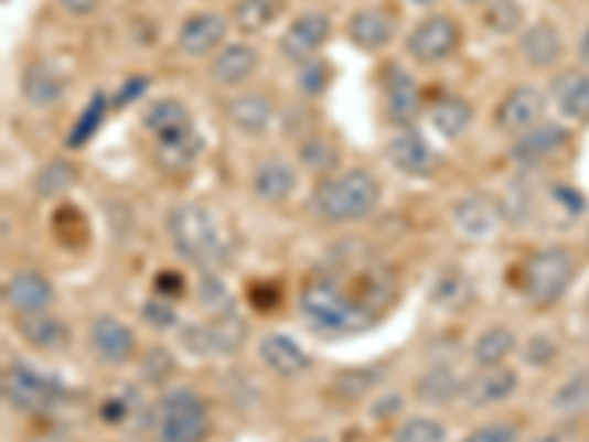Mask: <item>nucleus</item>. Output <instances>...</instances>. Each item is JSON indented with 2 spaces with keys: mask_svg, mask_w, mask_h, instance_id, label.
<instances>
[{
  "mask_svg": "<svg viewBox=\"0 0 589 442\" xmlns=\"http://www.w3.org/2000/svg\"><path fill=\"white\" fill-rule=\"evenodd\" d=\"M301 160H304L307 169H313V172L319 174H328L336 169L340 154H336L333 142H328L322 136H313V139H307V142L301 144Z\"/></svg>",
  "mask_w": 589,
  "mask_h": 442,
  "instance_id": "obj_40",
  "label": "nucleus"
},
{
  "mask_svg": "<svg viewBox=\"0 0 589 442\" xmlns=\"http://www.w3.org/2000/svg\"><path fill=\"white\" fill-rule=\"evenodd\" d=\"M554 354H557V345H554L548 336H534V339L527 343V363H534V366H545Z\"/></svg>",
  "mask_w": 589,
  "mask_h": 442,
  "instance_id": "obj_44",
  "label": "nucleus"
},
{
  "mask_svg": "<svg viewBox=\"0 0 589 442\" xmlns=\"http://www.w3.org/2000/svg\"><path fill=\"white\" fill-rule=\"evenodd\" d=\"M92 352L107 366H125L136 352V334L116 316H98L89 331Z\"/></svg>",
  "mask_w": 589,
  "mask_h": 442,
  "instance_id": "obj_14",
  "label": "nucleus"
},
{
  "mask_svg": "<svg viewBox=\"0 0 589 442\" xmlns=\"http://www.w3.org/2000/svg\"><path fill=\"white\" fill-rule=\"evenodd\" d=\"M259 68V51L248 42H233V45H224L218 54L213 56V65H210V77H213L215 86H224V89H233V86H242L248 83Z\"/></svg>",
  "mask_w": 589,
  "mask_h": 442,
  "instance_id": "obj_16",
  "label": "nucleus"
},
{
  "mask_svg": "<svg viewBox=\"0 0 589 442\" xmlns=\"http://www.w3.org/2000/svg\"><path fill=\"white\" fill-rule=\"evenodd\" d=\"M457 396H463V380L451 366H430L419 380H416V398L421 405L442 407L451 405Z\"/></svg>",
  "mask_w": 589,
  "mask_h": 442,
  "instance_id": "obj_30",
  "label": "nucleus"
},
{
  "mask_svg": "<svg viewBox=\"0 0 589 442\" xmlns=\"http://www.w3.org/2000/svg\"><path fill=\"white\" fill-rule=\"evenodd\" d=\"M551 405L557 407V413L563 416L580 413V410L589 405V375H575V378L566 380V384L557 389Z\"/></svg>",
  "mask_w": 589,
  "mask_h": 442,
  "instance_id": "obj_38",
  "label": "nucleus"
},
{
  "mask_svg": "<svg viewBox=\"0 0 589 442\" xmlns=\"http://www.w3.org/2000/svg\"><path fill=\"white\" fill-rule=\"evenodd\" d=\"M142 125L157 142L195 127L192 125V112H189V107L178 98H157L153 104H148V109L142 112Z\"/></svg>",
  "mask_w": 589,
  "mask_h": 442,
  "instance_id": "obj_27",
  "label": "nucleus"
},
{
  "mask_svg": "<svg viewBox=\"0 0 589 442\" xmlns=\"http://www.w3.org/2000/svg\"><path fill=\"white\" fill-rule=\"evenodd\" d=\"M522 21H525V12H522L518 0H486V7H483V24L499 36L516 33Z\"/></svg>",
  "mask_w": 589,
  "mask_h": 442,
  "instance_id": "obj_35",
  "label": "nucleus"
},
{
  "mask_svg": "<svg viewBox=\"0 0 589 442\" xmlns=\"http://www.w3.org/2000/svg\"><path fill=\"white\" fill-rule=\"evenodd\" d=\"M472 295V287L465 283L463 274H442V278L433 283V301L442 304V308H460Z\"/></svg>",
  "mask_w": 589,
  "mask_h": 442,
  "instance_id": "obj_41",
  "label": "nucleus"
},
{
  "mask_svg": "<svg viewBox=\"0 0 589 442\" xmlns=\"http://www.w3.org/2000/svg\"><path fill=\"white\" fill-rule=\"evenodd\" d=\"M551 98L566 118L589 121V72H563L554 80Z\"/></svg>",
  "mask_w": 589,
  "mask_h": 442,
  "instance_id": "obj_28",
  "label": "nucleus"
},
{
  "mask_svg": "<svg viewBox=\"0 0 589 442\" xmlns=\"http://www.w3.org/2000/svg\"><path fill=\"white\" fill-rule=\"evenodd\" d=\"M259 360L280 378H298L310 369V354L286 334H268L259 343Z\"/></svg>",
  "mask_w": 589,
  "mask_h": 442,
  "instance_id": "obj_22",
  "label": "nucleus"
},
{
  "mask_svg": "<svg viewBox=\"0 0 589 442\" xmlns=\"http://www.w3.org/2000/svg\"><path fill=\"white\" fill-rule=\"evenodd\" d=\"M100 3H104V0H60V7H63L68 15H74V19H86V15L98 10Z\"/></svg>",
  "mask_w": 589,
  "mask_h": 442,
  "instance_id": "obj_48",
  "label": "nucleus"
},
{
  "mask_svg": "<svg viewBox=\"0 0 589 442\" xmlns=\"http://www.w3.org/2000/svg\"><path fill=\"white\" fill-rule=\"evenodd\" d=\"M534 186H527V183L522 181L510 183L507 190H504V216H507L513 225H525V222H531V216H534Z\"/></svg>",
  "mask_w": 589,
  "mask_h": 442,
  "instance_id": "obj_37",
  "label": "nucleus"
},
{
  "mask_svg": "<svg viewBox=\"0 0 589 442\" xmlns=\"http://www.w3.org/2000/svg\"><path fill=\"white\" fill-rule=\"evenodd\" d=\"M407 3H413V7H433L437 0H407Z\"/></svg>",
  "mask_w": 589,
  "mask_h": 442,
  "instance_id": "obj_50",
  "label": "nucleus"
},
{
  "mask_svg": "<svg viewBox=\"0 0 589 442\" xmlns=\"http://www.w3.org/2000/svg\"><path fill=\"white\" fill-rule=\"evenodd\" d=\"M3 396L21 413H42V410H51V407L63 401L65 387L60 380L47 378L36 369L12 366L3 375Z\"/></svg>",
  "mask_w": 589,
  "mask_h": 442,
  "instance_id": "obj_6",
  "label": "nucleus"
},
{
  "mask_svg": "<svg viewBox=\"0 0 589 442\" xmlns=\"http://www.w3.org/2000/svg\"><path fill=\"white\" fill-rule=\"evenodd\" d=\"M386 163L393 165L395 172H401L404 177H430L437 172L439 154L428 142V136L413 127H404L401 133H395L386 142Z\"/></svg>",
  "mask_w": 589,
  "mask_h": 442,
  "instance_id": "obj_9",
  "label": "nucleus"
},
{
  "mask_svg": "<svg viewBox=\"0 0 589 442\" xmlns=\"http://www.w3.org/2000/svg\"><path fill=\"white\" fill-rule=\"evenodd\" d=\"M224 112L242 136H263L275 121V100L263 91H242L227 100Z\"/></svg>",
  "mask_w": 589,
  "mask_h": 442,
  "instance_id": "obj_18",
  "label": "nucleus"
},
{
  "mask_svg": "<svg viewBox=\"0 0 589 442\" xmlns=\"http://www.w3.org/2000/svg\"><path fill=\"white\" fill-rule=\"evenodd\" d=\"M7 304L19 313H42L54 304V287L39 271H19L7 283Z\"/></svg>",
  "mask_w": 589,
  "mask_h": 442,
  "instance_id": "obj_25",
  "label": "nucleus"
},
{
  "mask_svg": "<svg viewBox=\"0 0 589 442\" xmlns=\"http://www.w3.org/2000/svg\"><path fill=\"white\" fill-rule=\"evenodd\" d=\"M536 442H563V440H557V436H543V440H536Z\"/></svg>",
  "mask_w": 589,
  "mask_h": 442,
  "instance_id": "obj_52",
  "label": "nucleus"
},
{
  "mask_svg": "<svg viewBox=\"0 0 589 442\" xmlns=\"http://www.w3.org/2000/svg\"><path fill=\"white\" fill-rule=\"evenodd\" d=\"M307 442H324V440H307Z\"/></svg>",
  "mask_w": 589,
  "mask_h": 442,
  "instance_id": "obj_53",
  "label": "nucleus"
},
{
  "mask_svg": "<svg viewBox=\"0 0 589 442\" xmlns=\"http://www.w3.org/2000/svg\"><path fill=\"white\" fill-rule=\"evenodd\" d=\"M301 313L315 327L328 334H363L377 322V308L372 301L351 295L336 278L319 274L301 289Z\"/></svg>",
  "mask_w": 589,
  "mask_h": 442,
  "instance_id": "obj_1",
  "label": "nucleus"
},
{
  "mask_svg": "<svg viewBox=\"0 0 589 442\" xmlns=\"http://www.w3.org/2000/svg\"><path fill=\"white\" fill-rule=\"evenodd\" d=\"M294 190H298V172L280 157H271L254 169V195L263 204H286Z\"/></svg>",
  "mask_w": 589,
  "mask_h": 442,
  "instance_id": "obj_23",
  "label": "nucleus"
},
{
  "mask_svg": "<svg viewBox=\"0 0 589 442\" xmlns=\"http://www.w3.org/2000/svg\"><path fill=\"white\" fill-rule=\"evenodd\" d=\"M107 104L109 100L104 91H95V95H92V100L86 104L81 118L74 121L72 133H68V148H83L92 136L98 133V127L104 125V118H107Z\"/></svg>",
  "mask_w": 589,
  "mask_h": 442,
  "instance_id": "obj_34",
  "label": "nucleus"
},
{
  "mask_svg": "<svg viewBox=\"0 0 589 442\" xmlns=\"http://www.w3.org/2000/svg\"><path fill=\"white\" fill-rule=\"evenodd\" d=\"M516 348V336L510 327H490V331H483L472 345V357L478 363V369H490V366H504L510 354Z\"/></svg>",
  "mask_w": 589,
  "mask_h": 442,
  "instance_id": "obj_33",
  "label": "nucleus"
},
{
  "mask_svg": "<svg viewBox=\"0 0 589 442\" xmlns=\"http://www.w3.org/2000/svg\"><path fill=\"white\" fill-rule=\"evenodd\" d=\"M545 109H548V100H545L543 91L534 89V86H516L501 98L499 109H495V125H499L501 133L518 139L527 130H534L536 125H543Z\"/></svg>",
  "mask_w": 589,
  "mask_h": 442,
  "instance_id": "obj_10",
  "label": "nucleus"
},
{
  "mask_svg": "<svg viewBox=\"0 0 589 442\" xmlns=\"http://www.w3.org/2000/svg\"><path fill=\"white\" fill-rule=\"evenodd\" d=\"M301 86H304L310 95H315V91H322L324 86H328V68H324V63H310L304 68V74H301Z\"/></svg>",
  "mask_w": 589,
  "mask_h": 442,
  "instance_id": "obj_45",
  "label": "nucleus"
},
{
  "mask_svg": "<svg viewBox=\"0 0 589 442\" xmlns=\"http://www.w3.org/2000/svg\"><path fill=\"white\" fill-rule=\"evenodd\" d=\"M580 60L589 65V28L587 33H583V39H580Z\"/></svg>",
  "mask_w": 589,
  "mask_h": 442,
  "instance_id": "obj_49",
  "label": "nucleus"
},
{
  "mask_svg": "<svg viewBox=\"0 0 589 442\" xmlns=\"http://www.w3.org/2000/svg\"><path fill=\"white\" fill-rule=\"evenodd\" d=\"M463 442H516V428L504 422L483 424V428H474Z\"/></svg>",
  "mask_w": 589,
  "mask_h": 442,
  "instance_id": "obj_43",
  "label": "nucleus"
},
{
  "mask_svg": "<svg viewBox=\"0 0 589 442\" xmlns=\"http://www.w3.org/2000/svg\"><path fill=\"white\" fill-rule=\"evenodd\" d=\"M68 91V80L65 74L51 63H33L28 65V72L21 77V95L30 107L47 109L60 104Z\"/></svg>",
  "mask_w": 589,
  "mask_h": 442,
  "instance_id": "obj_21",
  "label": "nucleus"
},
{
  "mask_svg": "<svg viewBox=\"0 0 589 442\" xmlns=\"http://www.w3.org/2000/svg\"><path fill=\"white\" fill-rule=\"evenodd\" d=\"M144 319L157 327H171L174 325V310L160 304V301H151V304L144 308Z\"/></svg>",
  "mask_w": 589,
  "mask_h": 442,
  "instance_id": "obj_47",
  "label": "nucleus"
},
{
  "mask_svg": "<svg viewBox=\"0 0 589 442\" xmlns=\"http://www.w3.org/2000/svg\"><path fill=\"white\" fill-rule=\"evenodd\" d=\"M395 442H446V424L430 416H413L395 431Z\"/></svg>",
  "mask_w": 589,
  "mask_h": 442,
  "instance_id": "obj_39",
  "label": "nucleus"
},
{
  "mask_svg": "<svg viewBox=\"0 0 589 442\" xmlns=\"http://www.w3.org/2000/svg\"><path fill=\"white\" fill-rule=\"evenodd\" d=\"M384 104L389 121L398 127H410L421 116L419 83L401 65H389L384 80Z\"/></svg>",
  "mask_w": 589,
  "mask_h": 442,
  "instance_id": "obj_12",
  "label": "nucleus"
},
{
  "mask_svg": "<svg viewBox=\"0 0 589 442\" xmlns=\"http://www.w3.org/2000/svg\"><path fill=\"white\" fill-rule=\"evenodd\" d=\"M575 280V257L566 248H543L525 262L522 289L539 308H551L566 295Z\"/></svg>",
  "mask_w": 589,
  "mask_h": 442,
  "instance_id": "obj_4",
  "label": "nucleus"
},
{
  "mask_svg": "<svg viewBox=\"0 0 589 442\" xmlns=\"http://www.w3.org/2000/svg\"><path fill=\"white\" fill-rule=\"evenodd\" d=\"M74 181H77V169L68 160H54V163H47L42 172L36 174V190L39 195H45V198H56V195H65V192L72 190Z\"/></svg>",
  "mask_w": 589,
  "mask_h": 442,
  "instance_id": "obj_36",
  "label": "nucleus"
},
{
  "mask_svg": "<svg viewBox=\"0 0 589 442\" xmlns=\"http://www.w3.org/2000/svg\"><path fill=\"white\" fill-rule=\"evenodd\" d=\"M463 3H469V7H481L483 0H463Z\"/></svg>",
  "mask_w": 589,
  "mask_h": 442,
  "instance_id": "obj_51",
  "label": "nucleus"
},
{
  "mask_svg": "<svg viewBox=\"0 0 589 442\" xmlns=\"http://www.w3.org/2000/svg\"><path fill=\"white\" fill-rule=\"evenodd\" d=\"M566 144H569V130L563 125H554V121H543L534 130L518 136L516 144H513V160L525 165H539L560 154Z\"/></svg>",
  "mask_w": 589,
  "mask_h": 442,
  "instance_id": "obj_17",
  "label": "nucleus"
},
{
  "mask_svg": "<svg viewBox=\"0 0 589 442\" xmlns=\"http://www.w3.org/2000/svg\"><path fill=\"white\" fill-rule=\"evenodd\" d=\"M201 151H204V139L192 127V130H183V133L157 142V165L165 172H186L201 160Z\"/></svg>",
  "mask_w": 589,
  "mask_h": 442,
  "instance_id": "obj_29",
  "label": "nucleus"
},
{
  "mask_svg": "<svg viewBox=\"0 0 589 442\" xmlns=\"http://www.w3.org/2000/svg\"><path fill=\"white\" fill-rule=\"evenodd\" d=\"M283 10L286 0H236L233 3V24L245 36H257L266 28H271Z\"/></svg>",
  "mask_w": 589,
  "mask_h": 442,
  "instance_id": "obj_31",
  "label": "nucleus"
},
{
  "mask_svg": "<svg viewBox=\"0 0 589 442\" xmlns=\"http://www.w3.org/2000/svg\"><path fill=\"white\" fill-rule=\"evenodd\" d=\"M377 204H381V183L366 169H349V172L333 174L313 195L315 213L333 225L372 216Z\"/></svg>",
  "mask_w": 589,
  "mask_h": 442,
  "instance_id": "obj_2",
  "label": "nucleus"
},
{
  "mask_svg": "<svg viewBox=\"0 0 589 442\" xmlns=\"http://www.w3.org/2000/svg\"><path fill=\"white\" fill-rule=\"evenodd\" d=\"M210 431L206 405L192 389H171L160 401L157 440L160 442H204Z\"/></svg>",
  "mask_w": 589,
  "mask_h": 442,
  "instance_id": "obj_5",
  "label": "nucleus"
},
{
  "mask_svg": "<svg viewBox=\"0 0 589 442\" xmlns=\"http://www.w3.org/2000/svg\"><path fill=\"white\" fill-rule=\"evenodd\" d=\"M333 33L331 19L324 12H304L286 28V33L280 36V54L289 60V63H310Z\"/></svg>",
  "mask_w": 589,
  "mask_h": 442,
  "instance_id": "obj_11",
  "label": "nucleus"
},
{
  "mask_svg": "<svg viewBox=\"0 0 589 442\" xmlns=\"http://www.w3.org/2000/svg\"><path fill=\"white\" fill-rule=\"evenodd\" d=\"M227 36V19L218 12H195L183 21V28L178 33L180 54L189 60H201V56L213 54L224 45Z\"/></svg>",
  "mask_w": 589,
  "mask_h": 442,
  "instance_id": "obj_13",
  "label": "nucleus"
},
{
  "mask_svg": "<svg viewBox=\"0 0 589 442\" xmlns=\"http://www.w3.org/2000/svg\"><path fill=\"white\" fill-rule=\"evenodd\" d=\"M148 89V77H130V80L118 89L116 100H113V107H127L130 100H136L142 91Z\"/></svg>",
  "mask_w": 589,
  "mask_h": 442,
  "instance_id": "obj_46",
  "label": "nucleus"
},
{
  "mask_svg": "<svg viewBox=\"0 0 589 442\" xmlns=\"http://www.w3.org/2000/svg\"><path fill=\"white\" fill-rule=\"evenodd\" d=\"M395 19L381 7L357 10L349 21V39L360 51H381L393 42Z\"/></svg>",
  "mask_w": 589,
  "mask_h": 442,
  "instance_id": "obj_24",
  "label": "nucleus"
},
{
  "mask_svg": "<svg viewBox=\"0 0 589 442\" xmlns=\"http://www.w3.org/2000/svg\"><path fill=\"white\" fill-rule=\"evenodd\" d=\"M563 36L551 21H534L531 28L518 33V54L525 56L527 65L534 68H551L560 63L563 56Z\"/></svg>",
  "mask_w": 589,
  "mask_h": 442,
  "instance_id": "obj_20",
  "label": "nucleus"
},
{
  "mask_svg": "<svg viewBox=\"0 0 589 442\" xmlns=\"http://www.w3.org/2000/svg\"><path fill=\"white\" fill-rule=\"evenodd\" d=\"M474 107L465 98H442L430 109V125L437 127L439 136L446 139H460L472 127Z\"/></svg>",
  "mask_w": 589,
  "mask_h": 442,
  "instance_id": "obj_32",
  "label": "nucleus"
},
{
  "mask_svg": "<svg viewBox=\"0 0 589 442\" xmlns=\"http://www.w3.org/2000/svg\"><path fill=\"white\" fill-rule=\"evenodd\" d=\"M377 378H381V371L377 369H357V371H345L340 380H336V389H340L342 396L349 398H360L366 396L368 389L375 387Z\"/></svg>",
  "mask_w": 589,
  "mask_h": 442,
  "instance_id": "obj_42",
  "label": "nucleus"
},
{
  "mask_svg": "<svg viewBox=\"0 0 589 442\" xmlns=\"http://www.w3.org/2000/svg\"><path fill=\"white\" fill-rule=\"evenodd\" d=\"M248 339V325L236 310H222L210 322L186 331V345L197 354H236Z\"/></svg>",
  "mask_w": 589,
  "mask_h": 442,
  "instance_id": "obj_8",
  "label": "nucleus"
},
{
  "mask_svg": "<svg viewBox=\"0 0 589 442\" xmlns=\"http://www.w3.org/2000/svg\"><path fill=\"white\" fill-rule=\"evenodd\" d=\"M463 42V30L451 15H430L407 36V54L421 65L446 63Z\"/></svg>",
  "mask_w": 589,
  "mask_h": 442,
  "instance_id": "obj_7",
  "label": "nucleus"
},
{
  "mask_svg": "<svg viewBox=\"0 0 589 442\" xmlns=\"http://www.w3.org/2000/svg\"><path fill=\"white\" fill-rule=\"evenodd\" d=\"M518 387L516 371L507 366H490L478 369L469 380H463V401L469 407H492L507 401Z\"/></svg>",
  "mask_w": 589,
  "mask_h": 442,
  "instance_id": "obj_15",
  "label": "nucleus"
},
{
  "mask_svg": "<svg viewBox=\"0 0 589 442\" xmlns=\"http://www.w3.org/2000/svg\"><path fill=\"white\" fill-rule=\"evenodd\" d=\"M15 327H19L21 339L33 345V348H39V352L56 354L65 352V348L72 345V331H68V325H65L60 316H51L47 310H42V313H21Z\"/></svg>",
  "mask_w": 589,
  "mask_h": 442,
  "instance_id": "obj_19",
  "label": "nucleus"
},
{
  "mask_svg": "<svg viewBox=\"0 0 589 442\" xmlns=\"http://www.w3.org/2000/svg\"><path fill=\"white\" fill-rule=\"evenodd\" d=\"M169 236L174 251L183 260L195 262V266H215L224 260V245L222 227L213 218V213L201 204H178L169 213Z\"/></svg>",
  "mask_w": 589,
  "mask_h": 442,
  "instance_id": "obj_3",
  "label": "nucleus"
},
{
  "mask_svg": "<svg viewBox=\"0 0 589 442\" xmlns=\"http://www.w3.org/2000/svg\"><path fill=\"white\" fill-rule=\"evenodd\" d=\"M451 218H454V227L469 239H486V236L499 227V207L492 204L490 198H481V195H469V198H460L451 209Z\"/></svg>",
  "mask_w": 589,
  "mask_h": 442,
  "instance_id": "obj_26",
  "label": "nucleus"
}]
</instances>
